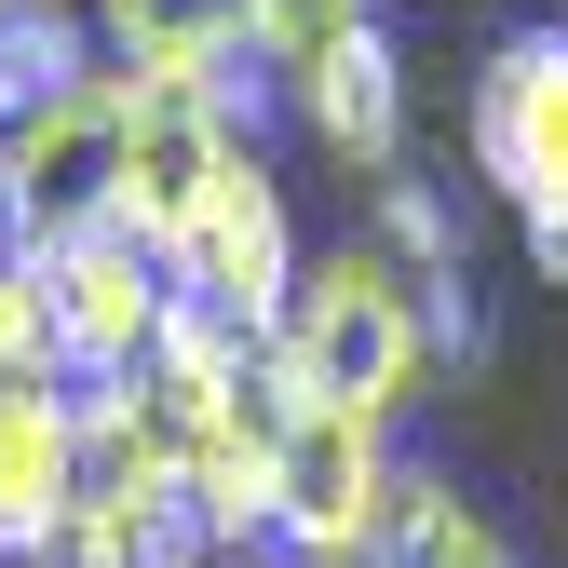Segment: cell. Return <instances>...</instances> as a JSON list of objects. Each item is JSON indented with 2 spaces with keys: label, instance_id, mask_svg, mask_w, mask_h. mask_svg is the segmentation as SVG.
Returning a JSON list of instances; mask_svg holds the SVG:
<instances>
[{
  "label": "cell",
  "instance_id": "cell-1",
  "mask_svg": "<svg viewBox=\"0 0 568 568\" xmlns=\"http://www.w3.org/2000/svg\"><path fill=\"white\" fill-rule=\"evenodd\" d=\"M257 352H271L312 406L393 419V406L419 393V366H434V325H419V284H406L379 244H325V257H298V298H284V325H271Z\"/></svg>",
  "mask_w": 568,
  "mask_h": 568
},
{
  "label": "cell",
  "instance_id": "cell-2",
  "mask_svg": "<svg viewBox=\"0 0 568 568\" xmlns=\"http://www.w3.org/2000/svg\"><path fill=\"white\" fill-rule=\"evenodd\" d=\"M122 122H135L122 68L68 82L28 122H0V244H14V257H54V244H82V231H122Z\"/></svg>",
  "mask_w": 568,
  "mask_h": 568
},
{
  "label": "cell",
  "instance_id": "cell-3",
  "mask_svg": "<svg viewBox=\"0 0 568 568\" xmlns=\"http://www.w3.org/2000/svg\"><path fill=\"white\" fill-rule=\"evenodd\" d=\"M393 419H352V406H312L284 379V434H271V555L284 568H352L393 515Z\"/></svg>",
  "mask_w": 568,
  "mask_h": 568
},
{
  "label": "cell",
  "instance_id": "cell-4",
  "mask_svg": "<svg viewBox=\"0 0 568 568\" xmlns=\"http://www.w3.org/2000/svg\"><path fill=\"white\" fill-rule=\"evenodd\" d=\"M460 135H474V176L501 190L528 231H568V28H515L487 54Z\"/></svg>",
  "mask_w": 568,
  "mask_h": 568
},
{
  "label": "cell",
  "instance_id": "cell-5",
  "mask_svg": "<svg viewBox=\"0 0 568 568\" xmlns=\"http://www.w3.org/2000/svg\"><path fill=\"white\" fill-rule=\"evenodd\" d=\"M41 298H54V366L68 393H122L135 366H150V338L176 312V271L135 244V231H82L41 257Z\"/></svg>",
  "mask_w": 568,
  "mask_h": 568
},
{
  "label": "cell",
  "instance_id": "cell-6",
  "mask_svg": "<svg viewBox=\"0 0 568 568\" xmlns=\"http://www.w3.org/2000/svg\"><path fill=\"white\" fill-rule=\"evenodd\" d=\"M231 163H244V122L203 82H135V122H122V231L150 244V257H176Z\"/></svg>",
  "mask_w": 568,
  "mask_h": 568
},
{
  "label": "cell",
  "instance_id": "cell-7",
  "mask_svg": "<svg viewBox=\"0 0 568 568\" xmlns=\"http://www.w3.org/2000/svg\"><path fill=\"white\" fill-rule=\"evenodd\" d=\"M163 271H176V298L231 312L244 338H271V325H284V298H298V231H284V190H271V163H257V150L217 176V203L190 217V244H176Z\"/></svg>",
  "mask_w": 568,
  "mask_h": 568
},
{
  "label": "cell",
  "instance_id": "cell-8",
  "mask_svg": "<svg viewBox=\"0 0 568 568\" xmlns=\"http://www.w3.org/2000/svg\"><path fill=\"white\" fill-rule=\"evenodd\" d=\"M122 82H203L231 122H257V14L244 0H82Z\"/></svg>",
  "mask_w": 568,
  "mask_h": 568
},
{
  "label": "cell",
  "instance_id": "cell-9",
  "mask_svg": "<svg viewBox=\"0 0 568 568\" xmlns=\"http://www.w3.org/2000/svg\"><path fill=\"white\" fill-rule=\"evenodd\" d=\"M68 501H82V393L0 379V568H54Z\"/></svg>",
  "mask_w": 568,
  "mask_h": 568
},
{
  "label": "cell",
  "instance_id": "cell-10",
  "mask_svg": "<svg viewBox=\"0 0 568 568\" xmlns=\"http://www.w3.org/2000/svg\"><path fill=\"white\" fill-rule=\"evenodd\" d=\"M298 82V109H312V135L338 163H366V176H393L406 163V54H393V28L366 14L352 41H325L312 68H284Z\"/></svg>",
  "mask_w": 568,
  "mask_h": 568
},
{
  "label": "cell",
  "instance_id": "cell-11",
  "mask_svg": "<svg viewBox=\"0 0 568 568\" xmlns=\"http://www.w3.org/2000/svg\"><path fill=\"white\" fill-rule=\"evenodd\" d=\"M68 82H95V14L82 0H0V122L54 109Z\"/></svg>",
  "mask_w": 568,
  "mask_h": 568
},
{
  "label": "cell",
  "instance_id": "cell-12",
  "mask_svg": "<svg viewBox=\"0 0 568 568\" xmlns=\"http://www.w3.org/2000/svg\"><path fill=\"white\" fill-rule=\"evenodd\" d=\"M366 568H501V541H487V515L447 474H393V515H379Z\"/></svg>",
  "mask_w": 568,
  "mask_h": 568
},
{
  "label": "cell",
  "instance_id": "cell-13",
  "mask_svg": "<svg viewBox=\"0 0 568 568\" xmlns=\"http://www.w3.org/2000/svg\"><path fill=\"white\" fill-rule=\"evenodd\" d=\"M0 379H68V366H54V298H41V257H0Z\"/></svg>",
  "mask_w": 568,
  "mask_h": 568
},
{
  "label": "cell",
  "instance_id": "cell-14",
  "mask_svg": "<svg viewBox=\"0 0 568 568\" xmlns=\"http://www.w3.org/2000/svg\"><path fill=\"white\" fill-rule=\"evenodd\" d=\"M244 14H257V54H271V68H312L325 41H352V28H366L379 0H244Z\"/></svg>",
  "mask_w": 568,
  "mask_h": 568
},
{
  "label": "cell",
  "instance_id": "cell-15",
  "mask_svg": "<svg viewBox=\"0 0 568 568\" xmlns=\"http://www.w3.org/2000/svg\"><path fill=\"white\" fill-rule=\"evenodd\" d=\"M0 257H14V244H0Z\"/></svg>",
  "mask_w": 568,
  "mask_h": 568
}]
</instances>
